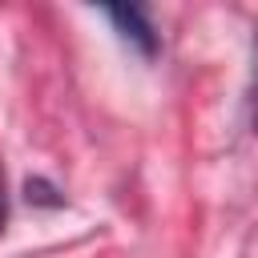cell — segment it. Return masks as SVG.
<instances>
[{
    "mask_svg": "<svg viewBox=\"0 0 258 258\" xmlns=\"http://www.w3.org/2000/svg\"><path fill=\"white\" fill-rule=\"evenodd\" d=\"M8 222V194H4V173H0V230Z\"/></svg>",
    "mask_w": 258,
    "mask_h": 258,
    "instance_id": "obj_2",
    "label": "cell"
},
{
    "mask_svg": "<svg viewBox=\"0 0 258 258\" xmlns=\"http://www.w3.org/2000/svg\"><path fill=\"white\" fill-rule=\"evenodd\" d=\"M254 113H258V28H254Z\"/></svg>",
    "mask_w": 258,
    "mask_h": 258,
    "instance_id": "obj_3",
    "label": "cell"
},
{
    "mask_svg": "<svg viewBox=\"0 0 258 258\" xmlns=\"http://www.w3.org/2000/svg\"><path fill=\"white\" fill-rule=\"evenodd\" d=\"M105 16L117 24V32L129 40V44H137L145 56H153L157 52V32H153V24H149V16L141 12V8H105Z\"/></svg>",
    "mask_w": 258,
    "mask_h": 258,
    "instance_id": "obj_1",
    "label": "cell"
}]
</instances>
